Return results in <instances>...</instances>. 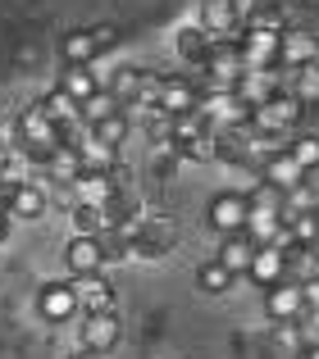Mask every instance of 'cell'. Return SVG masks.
I'll use <instances>...</instances> for the list:
<instances>
[{"label": "cell", "instance_id": "cell-1", "mask_svg": "<svg viewBox=\"0 0 319 359\" xmlns=\"http://www.w3.org/2000/svg\"><path fill=\"white\" fill-rule=\"evenodd\" d=\"M301 114H306L301 96H292V91H274L265 105L251 109V132H260V137H283V132H292L297 123H301Z\"/></svg>", "mask_w": 319, "mask_h": 359}, {"label": "cell", "instance_id": "cell-2", "mask_svg": "<svg viewBox=\"0 0 319 359\" xmlns=\"http://www.w3.org/2000/svg\"><path fill=\"white\" fill-rule=\"evenodd\" d=\"M174 245H178L174 223L164 214H146L137 223V232L128 237V259H164V255H174Z\"/></svg>", "mask_w": 319, "mask_h": 359}, {"label": "cell", "instance_id": "cell-3", "mask_svg": "<svg viewBox=\"0 0 319 359\" xmlns=\"http://www.w3.org/2000/svg\"><path fill=\"white\" fill-rule=\"evenodd\" d=\"M247 191H219L210 196V205H205V228L214 232V237H233V232H242V223H247Z\"/></svg>", "mask_w": 319, "mask_h": 359}, {"label": "cell", "instance_id": "cell-4", "mask_svg": "<svg viewBox=\"0 0 319 359\" xmlns=\"http://www.w3.org/2000/svg\"><path fill=\"white\" fill-rule=\"evenodd\" d=\"M51 214V201H46V182L41 177H23V182H14V191H9L5 201V219L9 223H37Z\"/></svg>", "mask_w": 319, "mask_h": 359}, {"label": "cell", "instance_id": "cell-5", "mask_svg": "<svg viewBox=\"0 0 319 359\" xmlns=\"http://www.w3.org/2000/svg\"><path fill=\"white\" fill-rule=\"evenodd\" d=\"M196 100H201V82L192 78V73H164L160 78V96H155V109L160 114H187V109H196Z\"/></svg>", "mask_w": 319, "mask_h": 359}, {"label": "cell", "instance_id": "cell-6", "mask_svg": "<svg viewBox=\"0 0 319 359\" xmlns=\"http://www.w3.org/2000/svg\"><path fill=\"white\" fill-rule=\"evenodd\" d=\"M196 27H201L205 36H214V41H237L242 36V14H237L233 0H201Z\"/></svg>", "mask_w": 319, "mask_h": 359}, {"label": "cell", "instance_id": "cell-7", "mask_svg": "<svg viewBox=\"0 0 319 359\" xmlns=\"http://www.w3.org/2000/svg\"><path fill=\"white\" fill-rule=\"evenodd\" d=\"M315 46H319V27H306V23L283 27L278 32V69H311Z\"/></svg>", "mask_w": 319, "mask_h": 359}, {"label": "cell", "instance_id": "cell-8", "mask_svg": "<svg viewBox=\"0 0 319 359\" xmlns=\"http://www.w3.org/2000/svg\"><path fill=\"white\" fill-rule=\"evenodd\" d=\"M119 341H124V318H119L115 309L87 314V323H82V351L105 359L110 351H119Z\"/></svg>", "mask_w": 319, "mask_h": 359}, {"label": "cell", "instance_id": "cell-9", "mask_svg": "<svg viewBox=\"0 0 319 359\" xmlns=\"http://www.w3.org/2000/svg\"><path fill=\"white\" fill-rule=\"evenodd\" d=\"M196 109L205 114L210 128H242V123H251V109L237 100V91H201Z\"/></svg>", "mask_w": 319, "mask_h": 359}, {"label": "cell", "instance_id": "cell-10", "mask_svg": "<svg viewBox=\"0 0 319 359\" xmlns=\"http://www.w3.org/2000/svg\"><path fill=\"white\" fill-rule=\"evenodd\" d=\"M37 314H41L46 323H69V318L78 314V291H73V282H46V287L37 291Z\"/></svg>", "mask_w": 319, "mask_h": 359}, {"label": "cell", "instance_id": "cell-11", "mask_svg": "<svg viewBox=\"0 0 319 359\" xmlns=\"http://www.w3.org/2000/svg\"><path fill=\"white\" fill-rule=\"evenodd\" d=\"M306 177H311V173H306V168L297 164V159L287 155V150H278V155L260 159V182H269L274 191H283V196H287V191H297V187H301Z\"/></svg>", "mask_w": 319, "mask_h": 359}, {"label": "cell", "instance_id": "cell-12", "mask_svg": "<svg viewBox=\"0 0 319 359\" xmlns=\"http://www.w3.org/2000/svg\"><path fill=\"white\" fill-rule=\"evenodd\" d=\"M247 278L256 282L260 291H269V287H278V282H287V255H283V245H256V259H251Z\"/></svg>", "mask_w": 319, "mask_h": 359}, {"label": "cell", "instance_id": "cell-13", "mask_svg": "<svg viewBox=\"0 0 319 359\" xmlns=\"http://www.w3.org/2000/svg\"><path fill=\"white\" fill-rule=\"evenodd\" d=\"M210 46H214V36H205L196 23H183L174 32V55L187 64V69H192L196 82H201V64H205V55H210Z\"/></svg>", "mask_w": 319, "mask_h": 359}, {"label": "cell", "instance_id": "cell-14", "mask_svg": "<svg viewBox=\"0 0 319 359\" xmlns=\"http://www.w3.org/2000/svg\"><path fill=\"white\" fill-rule=\"evenodd\" d=\"M237 50H242V64H247V69H274L278 64V36L274 32H256V27H242Z\"/></svg>", "mask_w": 319, "mask_h": 359}, {"label": "cell", "instance_id": "cell-15", "mask_svg": "<svg viewBox=\"0 0 319 359\" xmlns=\"http://www.w3.org/2000/svg\"><path fill=\"white\" fill-rule=\"evenodd\" d=\"M233 91H237V100H242L247 109L265 105L274 91H283V87H278V64H274V69H247V73L237 78V87H233Z\"/></svg>", "mask_w": 319, "mask_h": 359}, {"label": "cell", "instance_id": "cell-16", "mask_svg": "<svg viewBox=\"0 0 319 359\" xmlns=\"http://www.w3.org/2000/svg\"><path fill=\"white\" fill-rule=\"evenodd\" d=\"M265 314L274 323H292V318L306 314V300H301V282H278V287L265 291Z\"/></svg>", "mask_w": 319, "mask_h": 359}, {"label": "cell", "instance_id": "cell-17", "mask_svg": "<svg viewBox=\"0 0 319 359\" xmlns=\"http://www.w3.org/2000/svg\"><path fill=\"white\" fill-rule=\"evenodd\" d=\"M64 269H69L73 278H87V273H105L96 237H78V232H73V237L64 241Z\"/></svg>", "mask_w": 319, "mask_h": 359}, {"label": "cell", "instance_id": "cell-18", "mask_svg": "<svg viewBox=\"0 0 319 359\" xmlns=\"http://www.w3.org/2000/svg\"><path fill=\"white\" fill-rule=\"evenodd\" d=\"M73 291H78V309H87V314L115 309V282H110L105 273H87V278H73Z\"/></svg>", "mask_w": 319, "mask_h": 359}, {"label": "cell", "instance_id": "cell-19", "mask_svg": "<svg viewBox=\"0 0 319 359\" xmlns=\"http://www.w3.org/2000/svg\"><path fill=\"white\" fill-rule=\"evenodd\" d=\"M115 191L119 187L110 182V168H82V173L73 177V196H78L82 205H100V210H105Z\"/></svg>", "mask_w": 319, "mask_h": 359}, {"label": "cell", "instance_id": "cell-20", "mask_svg": "<svg viewBox=\"0 0 319 359\" xmlns=\"http://www.w3.org/2000/svg\"><path fill=\"white\" fill-rule=\"evenodd\" d=\"M214 259L223 264V269L233 273V278H247L251 259H256V241L247 237V232H233V237H219V255Z\"/></svg>", "mask_w": 319, "mask_h": 359}, {"label": "cell", "instance_id": "cell-21", "mask_svg": "<svg viewBox=\"0 0 319 359\" xmlns=\"http://www.w3.org/2000/svg\"><path fill=\"white\" fill-rule=\"evenodd\" d=\"M55 87L64 91L69 100H87V96H96L100 91V82H96V73H91V64H64V73H60V82Z\"/></svg>", "mask_w": 319, "mask_h": 359}, {"label": "cell", "instance_id": "cell-22", "mask_svg": "<svg viewBox=\"0 0 319 359\" xmlns=\"http://www.w3.org/2000/svg\"><path fill=\"white\" fill-rule=\"evenodd\" d=\"M283 228H287V241H292V245H306V250H315V245H319V205L283 214Z\"/></svg>", "mask_w": 319, "mask_h": 359}, {"label": "cell", "instance_id": "cell-23", "mask_svg": "<svg viewBox=\"0 0 319 359\" xmlns=\"http://www.w3.org/2000/svg\"><path fill=\"white\" fill-rule=\"evenodd\" d=\"M142 73H146V69H137V64H119V69L105 78V91H110V96H115L124 109H133V105H137V91H142Z\"/></svg>", "mask_w": 319, "mask_h": 359}, {"label": "cell", "instance_id": "cell-24", "mask_svg": "<svg viewBox=\"0 0 319 359\" xmlns=\"http://www.w3.org/2000/svg\"><path fill=\"white\" fill-rule=\"evenodd\" d=\"M128 132H133V118H128V109H119V114H110V118H100V123H91L87 128V137L91 141H100V146H124L128 141Z\"/></svg>", "mask_w": 319, "mask_h": 359}, {"label": "cell", "instance_id": "cell-25", "mask_svg": "<svg viewBox=\"0 0 319 359\" xmlns=\"http://www.w3.org/2000/svg\"><path fill=\"white\" fill-rule=\"evenodd\" d=\"M96 46H91V36H87V27H73V32H64L60 36V60L64 64H96Z\"/></svg>", "mask_w": 319, "mask_h": 359}, {"label": "cell", "instance_id": "cell-26", "mask_svg": "<svg viewBox=\"0 0 319 359\" xmlns=\"http://www.w3.org/2000/svg\"><path fill=\"white\" fill-rule=\"evenodd\" d=\"M233 282H237V278H233L219 259H205L201 269H196V287H201L205 296H223V291H233Z\"/></svg>", "mask_w": 319, "mask_h": 359}, {"label": "cell", "instance_id": "cell-27", "mask_svg": "<svg viewBox=\"0 0 319 359\" xmlns=\"http://www.w3.org/2000/svg\"><path fill=\"white\" fill-rule=\"evenodd\" d=\"M37 105H41V114L51 118V123H78V100H69L60 87H51Z\"/></svg>", "mask_w": 319, "mask_h": 359}, {"label": "cell", "instance_id": "cell-28", "mask_svg": "<svg viewBox=\"0 0 319 359\" xmlns=\"http://www.w3.org/2000/svg\"><path fill=\"white\" fill-rule=\"evenodd\" d=\"M119 109H124V105H119V100L110 96V91H96V96H87V100L78 105V123H82V128H91V123H100V118L119 114Z\"/></svg>", "mask_w": 319, "mask_h": 359}, {"label": "cell", "instance_id": "cell-29", "mask_svg": "<svg viewBox=\"0 0 319 359\" xmlns=\"http://www.w3.org/2000/svg\"><path fill=\"white\" fill-rule=\"evenodd\" d=\"M78 159H82V168H115V164H119V150H115V146H100V141H91L87 132H82Z\"/></svg>", "mask_w": 319, "mask_h": 359}, {"label": "cell", "instance_id": "cell-30", "mask_svg": "<svg viewBox=\"0 0 319 359\" xmlns=\"http://www.w3.org/2000/svg\"><path fill=\"white\" fill-rule=\"evenodd\" d=\"M69 223H73V232H78V237H96L100 228H105V210H100V205H73L69 210Z\"/></svg>", "mask_w": 319, "mask_h": 359}, {"label": "cell", "instance_id": "cell-31", "mask_svg": "<svg viewBox=\"0 0 319 359\" xmlns=\"http://www.w3.org/2000/svg\"><path fill=\"white\" fill-rule=\"evenodd\" d=\"M174 155H178V159H192V164H214V128H205L201 137L183 141Z\"/></svg>", "mask_w": 319, "mask_h": 359}, {"label": "cell", "instance_id": "cell-32", "mask_svg": "<svg viewBox=\"0 0 319 359\" xmlns=\"http://www.w3.org/2000/svg\"><path fill=\"white\" fill-rule=\"evenodd\" d=\"M96 245H100V264H105V269H115V264L128 259V241L119 237L115 228H100L96 232Z\"/></svg>", "mask_w": 319, "mask_h": 359}, {"label": "cell", "instance_id": "cell-33", "mask_svg": "<svg viewBox=\"0 0 319 359\" xmlns=\"http://www.w3.org/2000/svg\"><path fill=\"white\" fill-rule=\"evenodd\" d=\"M283 150H287V155H292L297 164L306 168V173H315V168H319V137H315V132H306V137H297L292 146H283Z\"/></svg>", "mask_w": 319, "mask_h": 359}, {"label": "cell", "instance_id": "cell-34", "mask_svg": "<svg viewBox=\"0 0 319 359\" xmlns=\"http://www.w3.org/2000/svg\"><path fill=\"white\" fill-rule=\"evenodd\" d=\"M274 337H278V346H283V351H306V341H301V323H278L274 327Z\"/></svg>", "mask_w": 319, "mask_h": 359}, {"label": "cell", "instance_id": "cell-35", "mask_svg": "<svg viewBox=\"0 0 319 359\" xmlns=\"http://www.w3.org/2000/svg\"><path fill=\"white\" fill-rule=\"evenodd\" d=\"M297 323H301V341L306 346H319V309H306Z\"/></svg>", "mask_w": 319, "mask_h": 359}, {"label": "cell", "instance_id": "cell-36", "mask_svg": "<svg viewBox=\"0 0 319 359\" xmlns=\"http://www.w3.org/2000/svg\"><path fill=\"white\" fill-rule=\"evenodd\" d=\"M87 36H91V46H96V50H110V46L119 41V32L110 23H96V27H87Z\"/></svg>", "mask_w": 319, "mask_h": 359}, {"label": "cell", "instance_id": "cell-37", "mask_svg": "<svg viewBox=\"0 0 319 359\" xmlns=\"http://www.w3.org/2000/svg\"><path fill=\"white\" fill-rule=\"evenodd\" d=\"M301 300H306V309H319V278L301 282Z\"/></svg>", "mask_w": 319, "mask_h": 359}, {"label": "cell", "instance_id": "cell-38", "mask_svg": "<svg viewBox=\"0 0 319 359\" xmlns=\"http://www.w3.org/2000/svg\"><path fill=\"white\" fill-rule=\"evenodd\" d=\"M37 60H41V50H32V46H23V50H18V64H23V69H27V64H37Z\"/></svg>", "mask_w": 319, "mask_h": 359}, {"label": "cell", "instance_id": "cell-39", "mask_svg": "<svg viewBox=\"0 0 319 359\" xmlns=\"http://www.w3.org/2000/svg\"><path fill=\"white\" fill-rule=\"evenodd\" d=\"M301 359H319V346H306V351H301Z\"/></svg>", "mask_w": 319, "mask_h": 359}, {"label": "cell", "instance_id": "cell-40", "mask_svg": "<svg viewBox=\"0 0 319 359\" xmlns=\"http://www.w3.org/2000/svg\"><path fill=\"white\" fill-rule=\"evenodd\" d=\"M69 359H100V355H91V351H73Z\"/></svg>", "mask_w": 319, "mask_h": 359}, {"label": "cell", "instance_id": "cell-41", "mask_svg": "<svg viewBox=\"0 0 319 359\" xmlns=\"http://www.w3.org/2000/svg\"><path fill=\"white\" fill-rule=\"evenodd\" d=\"M311 73H319V46H315V60H311Z\"/></svg>", "mask_w": 319, "mask_h": 359}, {"label": "cell", "instance_id": "cell-42", "mask_svg": "<svg viewBox=\"0 0 319 359\" xmlns=\"http://www.w3.org/2000/svg\"><path fill=\"white\" fill-rule=\"evenodd\" d=\"M315 278H319V255H315Z\"/></svg>", "mask_w": 319, "mask_h": 359}, {"label": "cell", "instance_id": "cell-43", "mask_svg": "<svg viewBox=\"0 0 319 359\" xmlns=\"http://www.w3.org/2000/svg\"><path fill=\"white\" fill-rule=\"evenodd\" d=\"M278 5H297V0H278Z\"/></svg>", "mask_w": 319, "mask_h": 359}, {"label": "cell", "instance_id": "cell-44", "mask_svg": "<svg viewBox=\"0 0 319 359\" xmlns=\"http://www.w3.org/2000/svg\"><path fill=\"white\" fill-rule=\"evenodd\" d=\"M0 219H5V205H0Z\"/></svg>", "mask_w": 319, "mask_h": 359}, {"label": "cell", "instance_id": "cell-45", "mask_svg": "<svg viewBox=\"0 0 319 359\" xmlns=\"http://www.w3.org/2000/svg\"><path fill=\"white\" fill-rule=\"evenodd\" d=\"M315 18H319V9H315Z\"/></svg>", "mask_w": 319, "mask_h": 359}]
</instances>
